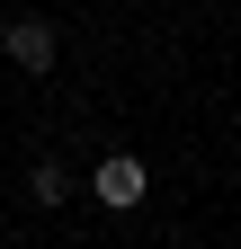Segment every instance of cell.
I'll list each match as a JSON object with an SVG mask.
<instances>
[{
    "label": "cell",
    "instance_id": "obj_1",
    "mask_svg": "<svg viewBox=\"0 0 241 249\" xmlns=\"http://www.w3.org/2000/svg\"><path fill=\"white\" fill-rule=\"evenodd\" d=\"M0 53H9L18 71H54V62H63V36H54V18H9L0 27Z\"/></svg>",
    "mask_w": 241,
    "mask_h": 249
},
{
    "label": "cell",
    "instance_id": "obj_2",
    "mask_svg": "<svg viewBox=\"0 0 241 249\" xmlns=\"http://www.w3.org/2000/svg\"><path fill=\"white\" fill-rule=\"evenodd\" d=\"M143 187H152V169H143L134 151H107V160H99V178H89V196H99L107 213H134V205H143Z\"/></svg>",
    "mask_w": 241,
    "mask_h": 249
},
{
    "label": "cell",
    "instance_id": "obj_3",
    "mask_svg": "<svg viewBox=\"0 0 241 249\" xmlns=\"http://www.w3.org/2000/svg\"><path fill=\"white\" fill-rule=\"evenodd\" d=\"M27 196H36V205H63V196H72V178H63V160H36V178H27Z\"/></svg>",
    "mask_w": 241,
    "mask_h": 249
}]
</instances>
